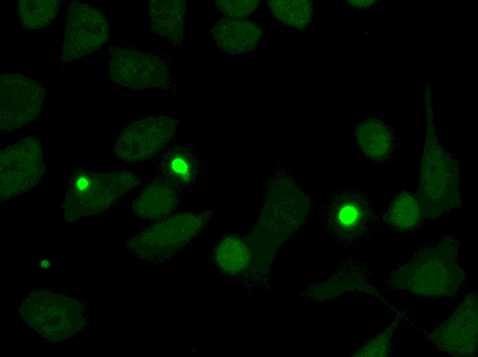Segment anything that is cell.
<instances>
[{
  "mask_svg": "<svg viewBox=\"0 0 478 357\" xmlns=\"http://www.w3.org/2000/svg\"><path fill=\"white\" fill-rule=\"evenodd\" d=\"M458 244L444 239L427 247L400 266L391 276L394 288L427 297L455 295L465 274L457 258Z\"/></svg>",
  "mask_w": 478,
  "mask_h": 357,
  "instance_id": "6da1fadb",
  "label": "cell"
},
{
  "mask_svg": "<svg viewBox=\"0 0 478 357\" xmlns=\"http://www.w3.org/2000/svg\"><path fill=\"white\" fill-rule=\"evenodd\" d=\"M416 199L421 218H435L459 206V170L457 161L442 148L435 135L430 104Z\"/></svg>",
  "mask_w": 478,
  "mask_h": 357,
  "instance_id": "7a4b0ae2",
  "label": "cell"
},
{
  "mask_svg": "<svg viewBox=\"0 0 478 357\" xmlns=\"http://www.w3.org/2000/svg\"><path fill=\"white\" fill-rule=\"evenodd\" d=\"M140 183L138 176L129 171L102 173L77 169L64 198L65 219L72 222L102 212Z\"/></svg>",
  "mask_w": 478,
  "mask_h": 357,
  "instance_id": "3957f363",
  "label": "cell"
},
{
  "mask_svg": "<svg viewBox=\"0 0 478 357\" xmlns=\"http://www.w3.org/2000/svg\"><path fill=\"white\" fill-rule=\"evenodd\" d=\"M23 318L45 339H67L85 324L82 305L75 299L47 290L32 292L21 308Z\"/></svg>",
  "mask_w": 478,
  "mask_h": 357,
  "instance_id": "277c9868",
  "label": "cell"
},
{
  "mask_svg": "<svg viewBox=\"0 0 478 357\" xmlns=\"http://www.w3.org/2000/svg\"><path fill=\"white\" fill-rule=\"evenodd\" d=\"M209 218L207 213H183L163 218L133 238L128 249L146 259L164 257L196 236Z\"/></svg>",
  "mask_w": 478,
  "mask_h": 357,
  "instance_id": "5b68a950",
  "label": "cell"
},
{
  "mask_svg": "<svg viewBox=\"0 0 478 357\" xmlns=\"http://www.w3.org/2000/svg\"><path fill=\"white\" fill-rule=\"evenodd\" d=\"M45 173L39 140L27 137L0 152V199L21 195L36 186Z\"/></svg>",
  "mask_w": 478,
  "mask_h": 357,
  "instance_id": "8992f818",
  "label": "cell"
},
{
  "mask_svg": "<svg viewBox=\"0 0 478 357\" xmlns=\"http://www.w3.org/2000/svg\"><path fill=\"white\" fill-rule=\"evenodd\" d=\"M109 23L99 9L72 1L67 10L61 60L70 62L92 53L109 38Z\"/></svg>",
  "mask_w": 478,
  "mask_h": 357,
  "instance_id": "52a82bcc",
  "label": "cell"
},
{
  "mask_svg": "<svg viewBox=\"0 0 478 357\" xmlns=\"http://www.w3.org/2000/svg\"><path fill=\"white\" fill-rule=\"evenodd\" d=\"M177 120L170 116H152L128 126L117 138L115 156L126 162H138L159 152L174 137Z\"/></svg>",
  "mask_w": 478,
  "mask_h": 357,
  "instance_id": "ba28073f",
  "label": "cell"
},
{
  "mask_svg": "<svg viewBox=\"0 0 478 357\" xmlns=\"http://www.w3.org/2000/svg\"><path fill=\"white\" fill-rule=\"evenodd\" d=\"M44 88L19 73L0 76V129L19 128L38 115L44 100Z\"/></svg>",
  "mask_w": 478,
  "mask_h": 357,
  "instance_id": "9c48e42d",
  "label": "cell"
},
{
  "mask_svg": "<svg viewBox=\"0 0 478 357\" xmlns=\"http://www.w3.org/2000/svg\"><path fill=\"white\" fill-rule=\"evenodd\" d=\"M441 349L455 356H473L477 348V296L468 295L447 321L430 334Z\"/></svg>",
  "mask_w": 478,
  "mask_h": 357,
  "instance_id": "30bf717a",
  "label": "cell"
},
{
  "mask_svg": "<svg viewBox=\"0 0 478 357\" xmlns=\"http://www.w3.org/2000/svg\"><path fill=\"white\" fill-rule=\"evenodd\" d=\"M109 70L113 81L131 89L163 87L168 84V71L163 63L152 55L134 50L114 52Z\"/></svg>",
  "mask_w": 478,
  "mask_h": 357,
  "instance_id": "8fae6325",
  "label": "cell"
},
{
  "mask_svg": "<svg viewBox=\"0 0 478 357\" xmlns=\"http://www.w3.org/2000/svg\"><path fill=\"white\" fill-rule=\"evenodd\" d=\"M211 34L216 45L229 54L253 51L262 35L261 29L254 22L226 18L216 23Z\"/></svg>",
  "mask_w": 478,
  "mask_h": 357,
  "instance_id": "7c38bea8",
  "label": "cell"
},
{
  "mask_svg": "<svg viewBox=\"0 0 478 357\" xmlns=\"http://www.w3.org/2000/svg\"><path fill=\"white\" fill-rule=\"evenodd\" d=\"M179 198L174 187L168 181H155L148 185L135 198L131 208L144 219L160 220L177 207Z\"/></svg>",
  "mask_w": 478,
  "mask_h": 357,
  "instance_id": "4fadbf2b",
  "label": "cell"
},
{
  "mask_svg": "<svg viewBox=\"0 0 478 357\" xmlns=\"http://www.w3.org/2000/svg\"><path fill=\"white\" fill-rule=\"evenodd\" d=\"M370 210L364 199L354 195L341 196L334 203L330 222L335 232L343 238H352L366 228Z\"/></svg>",
  "mask_w": 478,
  "mask_h": 357,
  "instance_id": "5bb4252c",
  "label": "cell"
},
{
  "mask_svg": "<svg viewBox=\"0 0 478 357\" xmlns=\"http://www.w3.org/2000/svg\"><path fill=\"white\" fill-rule=\"evenodd\" d=\"M185 2L183 0H150L149 16L152 30L172 42L183 39Z\"/></svg>",
  "mask_w": 478,
  "mask_h": 357,
  "instance_id": "9a60e30c",
  "label": "cell"
},
{
  "mask_svg": "<svg viewBox=\"0 0 478 357\" xmlns=\"http://www.w3.org/2000/svg\"><path fill=\"white\" fill-rule=\"evenodd\" d=\"M357 143L361 151L374 160H383L391 153L393 133L383 121L369 117L359 124L356 129Z\"/></svg>",
  "mask_w": 478,
  "mask_h": 357,
  "instance_id": "2e32d148",
  "label": "cell"
},
{
  "mask_svg": "<svg viewBox=\"0 0 478 357\" xmlns=\"http://www.w3.org/2000/svg\"><path fill=\"white\" fill-rule=\"evenodd\" d=\"M384 220L399 230L409 231L416 228L421 220L418 200L407 192L399 194L385 213Z\"/></svg>",
  "mask_w": 478,
  "mask_h": 357,
  "instance_id": "e0dca14e",
  "label": "cell"
},
{
  "mask_svg": "<svg viewBox=\"0 0 478 357\" xmlns=\"http://www.w3.org/2000/svg\"><path fill=\"white\" fill-rule=\"evenodd\" d=\"M59 0H19L18 13L22 25L29 30L48 26L59 11Z\"/></svg>",
  "mask_w": 478,
  "mask_h": 357,
  "instance_id": "ac0fdd59",
  "label": "cell"
},
{
  "mask_svg": "<svg viewBox=\"0 0 478 357\" xmlns=\"http://www.w3.org/2000/svg\"><path fill=\"white\" fill-rule=\"evenodd\" d=\"M268 5L272 15L280 23L297 30L311 21L312 4L308 0H271Z\"/></svg>",
  "mask_w": 478,
  "mask_h": 357,
  "instance_id": "d6986e66",
  "label": "cell"
},
{
  "mask_svg": "<svg viewBox=\"0 0 478 357\" xmlns=\"http://www.w3.org/2000/svg\"><path fill=\"white\" fill-rule=\"evenodd\" d=\"M250 251L242 240L229 236L217 246L214 258L218 266L229 273H238L244 270L250 261Z\"/></svg>",
  "mask_w": 478,
  "mask_h": 357,
  "instance_id": "ffe728a7",
  "label": "cell"
},
{
  "mask_svg": "<svg viewBox=\"0 0 478 357\" xmlns=\"http://www.w3.org/2000/svg\"><path fill=\"white\" fill-rule=\"evenodd\" d=\"M163 174L171 183L190 184L196 174L194 161L187 152L174 150L166 156L162 163Z\"/></svg>",
  "mask_w": 478,
  "mask_h": 357,
  "instance_id": "44dd1931",
  "label": "cell"
},
{
  "mask_svg": "<svg viewBox=\"0 0 478 357\" xmlns=\"http://www.w3.org/2000/svg\"><path fill=\"white\" fill-rule=\"evenodd\" d=\"M259 3L256 0L216 1L217 8L226 19L235 20H245L258 8Z\"/></svg>",
  "mask_w": 478,
  "mask_h": 357,
  "instance_id": "7402d4cb",
  "label": "cell"
},
{
  "mask_svg": "<svg viewBox=\"0 0 478 357\" xmlns=\"http://www.w3.org/2000/svg\"><path fill=\"white\" fill-rule=\"evenodd\" d=\"M398 321L392 323L387 329L370 341L358 353V356H386L389 353L390 342Z\"/></svg>",
  "mask_w": 478,
  "mask_h": 357,
  "instance_id": "603a6c76",
  "label": "cell"
},
{
  "mask_svg": "<svg viewBox=\"0 0 478 357\" xmlns=\"http://www.w3.org/2000/svg\"><path fill=\"white\" fill-rule=\"evenodd\" d=\"M376 1L373 0H351L347 2L353 7L361 9L369 8Z\"/></svg>",
  "mask_w": 478,
  "mask_h": 357,
  "instance_id": "cb8c5ba5",
  "label": "cell"
}]
</instances>
